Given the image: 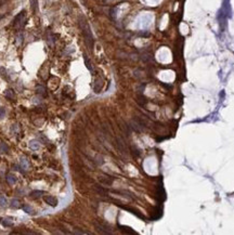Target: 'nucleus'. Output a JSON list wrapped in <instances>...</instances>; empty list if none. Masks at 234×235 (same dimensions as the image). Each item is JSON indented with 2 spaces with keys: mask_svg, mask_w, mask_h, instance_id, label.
Segmentation results:
<instances>
[{
  "mask_svg": "<svg viewBox=\"0 0 234 235\" xmlns=\"http://www.w3.org/2000/svg\"><path fill=\"white\" fill-rule=\"evenodd\" d=\"M79 25H80V28H82V30H83L85 40L87 42V46L90 49H93V43H94L93 36H92L91 30H90V27H89L87 21L84 19V17H80L79 19Z\"/></svg>",
  "mask_w": 234,
  "mask_h": 235,
  "instance_id": "nucleus-1",
  "label": "nucleus"
},
{
  "mask_svg": "<svg viewBox=\"0 0 234 235\" xmlns=\"http://www.w3.org/2000/svg\"><path fill=\"white\" fill-rule=\"evenodd\" d=\"M25 15H26V12L25 11H21L19 14L15 16V19H14V26H15V28H21V27L24 25Z\"/></svg>",
  "mask_w": 234,
  "mask_h": 235,
  "instance_id": "nucleus-2",
  "label": "nucleus"
},
{
  "mask_svg": "<svg viewBox=\"0 0 234 235\" xmlns=\"http://www.w3.org/2000/svg\"><path fill=\"white\" fill-rule=\"evenodd\" d=\"M43 200H44V202H46L49 206H51V207H55L57 205H58V200L55 197H53V196H50V195H48V196H44L43 197Z\"/></svg>",
  "mask_w": 234,
  "mask_h": 235,
  "instance_id": "nucleus-3",
  "label": "nucleus"
},
{
  "mask_svg": "<svg viewBox=\"0 0 234 235\" xmlns=\"http://www.w3.org/2000/svg\"><path fill=\"white\" fill-rule=\"evenodd\" d=\"M0 223H1L3 227H12L13 225V221H12V218H3L0 220Z\"/></svg>",
  "mask_w": 234,
  "mask_h": 235,
  "instance_id": "nucleus-4",
  "label": "nucleus"
},
{
  "mask_svg": "<svg viewBox=\"0 0 234 235\" xmlns=\"http://www.w3.org/2000/svg\"><path fill=\"white\" fill-rule=\"evenodd\" d=\"M7 181H8L9 183H10V184H15L16 181H17V179H16V177H15L14 175L9 173V175L7 176Z\"/></svg>",
  "mask_w": 234,
  "mask_h": 235,
  "instance_id": "nucleus-5",
  "label": "nucleus"
},
{
  "mask_svg": "<svg viewBox=\"0 0 234 235\" xmlns=\"http://www.w3.org/2000/svg\"><path fill=\"white\" fill-rule=\"evenodd\" d=\"M44 193V191H33L32 193H30V197L32 198H37V197H40V196H42Z\"/></svg>",
  "mask_w": 234,
  "mask_h": 235,
  "instance_id": "nucleus-6",
  "label": "nucleus"
},
{
  "mask_svg": "<svg viewBox=\"0 0 234 235\" xmlns=\"http://www.w3.org/2000/svg\"><path fill=\"white\" fill-rule=\"evenodd\" d=\"M101 88H102L101 79H96V80H95V84H94V91H95V92H100Z\"/></svg>",
  "mask_w": 234,
  "mask_h": 235,
  "instance_id": "nucleus-7",
  "label": "nucleus"
},
{
  "mask_svg": "<svg viewBox=\"0 0 234 235\" xmlns=\"http://www.w3.org/2000/svg\"><path fill=\"white\" fill-rule=\"evenodd\" d=\"M30 8L34 12H37V10H38V0H30Z\"/></svg>",
  "mask_w": 234,
  "mask_h": 235,
  "instance_id": "nucleus-8",
  "label": "nucleus"
},
{
  "mask_svg": "<svg viewBox=\"0 0 234 235\" xmlns=\"http://www.w3.org/2000/svg\"><path fill=\"white\" fill-rule=\"evenodd\" d=\"M21 204V202L19 201V200H12L11 201V204H10V206L12 207V208H15V209H17V208H20V205Z\"/></svg>",
  "mask_w": 234,
  "mask_h": 235,
  "instance_id": "nucleus-9",
  "label": "nucleus"
},
{
  "mask_svg": "<svg viewBox=\"0 0 234 235\" xmlns=\"http://www.w3.org/2000/svg\"><path fill=\"white\" fill-rule=\"evenodd\" d=\"M22 209L24 210V212H26V213H34V209L32 208V207L29 206V205H24L23 207H22Z\"/></svg>",
  "mask_w": 234,
  "mask_h": 235,
  "instance_id": "nucleus-10",
  "label": "nucleus"
},
{
  "mask_svg": "<svg viewBox=\"0 0 234 235\" xmlns=\"http://www.w3.org/2000/svg\"><path fill=\"white\" fill-rule=\"evenodd\" d=\"M4 95H6L7 98H9V99H14V98H15L14 92H13V90H12V89H8V90H6Z\"/></svg>",
  "mask_w": 234,
  "mask_h": 235,
  "instance_id": "nucleus-11",
  "label": "nucleus"
},
{
  "mask_svg": "<svg viewBox=\"0 0 234 235\" xmlns=\"http://www.w3.org/2000/svg\"><path fill=\"white\" fill-rule=\"evenodd\" d=\"M29 147H30L32 150H38V149L40 147V144H39L37 141H32V142L29 143Z\"/></svg>",
  "mask_w": 234,
  "mask_h": 235,
  "instance_id": "nucleus-12",
  "label": "nucleus"
},
{
  "mask_svg": "<svg viewBox=\"0 0 234 235\" xmlns=\"http://www.w3.org/2000/svg\"><path fill=\"white\" fill-rule=\"evenodd\" d=\"M84 60H85V64H86L87 68H88L89 70H91V71H92V66H91V63H90V61H89V59L87 58L86 54H84Z\"/></svg>",
  "mask_w": 234,
  "mask_h": 235,
  "instance_id": "nucleus-13",
  "label": "nucleus"
},
{
  "mask_svg": "<svg viewBox=\"0 0 234 235\" xmlns=\"http://www.w3.org/2000/svg\"><path fill=\"white\" fill-rule=\"evenodd\" d=\"M7 204H8L7 198L4 196H0V206H1V207H6Z\"/></svg>",
  "mask_w": 234,
  "mask_h": 235,
  "instance_id": "nucleus-14",
  "label": "nucleus"
},
{
  "mask_svg": "<svg viewBox=\"0 0 234 235\" xmlns=\"http://www.w3.org/2000/svg\"><path fill=\"white\" fill-rule=\"evenodd\" d=\"M37 92H38L39 94H42V95L46 94V92H44V88L41 87V86H37Z\"/></svg>",
  "mask_w": 234,
  "mask_h": 235,
  "instance_id": "nucleus-15",
  "label": "nucleus"
},
{
  "mask_svg": "<svg viewBox=\"0 0 234 235\" xmlns=\"http://www.w3.org/2000/svg\"><path fill=\"white\" fill-rule=\"evenodd\" d=\"M6 115V110L3 107H0V119H2Z\"/></svg>",
  "mask_w": 234,
  "mask_h": 235,
  "instance_id": "nucleus-16",
  "label": "nucleus"
},
{
  "mask_svg": "<svg viewBox=\"0 0 234 235\" xmlns=\"http://www.w3.org/2000/svg\"><path fill=\"white\" fill-rule=\"evenodd\" d=\"M21 165H22V167H23L24 169H27V168H28V164H27V162H26V160H25V159H22Z\"/></svg>",
  "mask_w": 234,
  "mask_h": 235,
  "instance_id": "nucleus-17",
  "label": "nucleus"
},
{
  "mask_svg": "<svg viewBox=\"0 0 234 235\" xmlns=\"http://www.w3.org/2000/svg\"><path fill=\"white\" fill-rule=\"evenodd\" d=\"M121 144H123V143H121V142H120V141L118 140V145H121ZM120 150H121L123 152H125V149H124V146H123V147H120Z\"/></svg>",
  "mask_w": 234,
  "mask_h": 235,
  "instance_id": "nucleus-18",
  "label": "nucleus"
},
{
  "mask_svg": "<svg viewBox=\"0 0 234 235\" xmlns=\"http://www.w3.org/2000/svg\"><path fill=\"white\" fill-rule=\"evenodd\" d=\"M0 19H1V15H0Z\"/></svg>",
  "mask_w": 234,
  "mask_h": 235,
  "instance_id": "nucleus-19",
  "label": "nucleus"
}]
</instances>
